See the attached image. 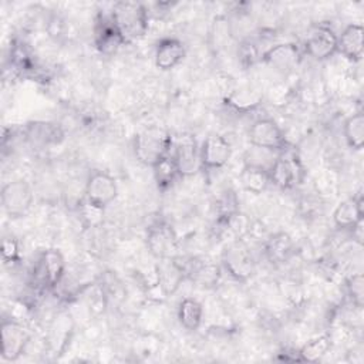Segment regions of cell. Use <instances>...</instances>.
<instances>
[{"instance_id":"cell-1","label":"cell","mask_w":364,"mask_h":364,"mask_svg":"<svg viewBox=\"0 0 364 364\" xmlns=\"http://www.w3.org/2000/svg\"><path fill=\"white\" fill-rule=\"evenodd\" d=\"M109 17L125 43L138 40L148 31V10L139 1H117Z\"/></svg>"},{"instance_id":"cell-2","label":"cell","mask_w":364,"mask_h":364,"mask_svg":"<svg viewBox=\"0 0 364 364\" xmlns=\"http://www.w3.org/2000/svg\"><path fill=\"white\" fill-rule=\"evenodd\" d=\"M173 136L161 127H148L134 138V154L136 159L148 166L156 164L172 151Z\"/></svg>"},{"instance_id":"cell-3","label":"cell","mask_w":364,"mask_h":364,"mask_svg":"<svg viewBox=\"0 0 364 364\" xmlns=\"http://www.w3.org/2000/svg\"><path fill=\"white\" fill-rule=\"evenodd\" d=\"M270 182L282 189H293L304 181V166L300 158L289 148L279 152L269 168Z\"/></svg>"},{"instance_id":"cell-4","label":"cell","mask_w":364,"mask_h":364,"mask_svg":"<svg viewBox=\"0 0 364 364\" xmlns=\"http://www.w3.org/2000/svg\"><path fill=\"white\" fill-rule=\"evenodd\" d=\"M247 138L249 142L259 149L282 152L290 148L283 129L272 118L256 119L249 128Z\"/></svg>"},{"instance_id":"cell-5","label":"cell","mask_w":364,"mask_h":364,"mask_svg":"<svg viewBox=\"0 0 364 364\" xmlns=\"http://www.w3.org/2000/svg\"><path fill=\"white\" fill-rule=\"evenodd\" d=\"M146 246L158 260L178 256V236L173 228L165 220H155L146 230Z\"/></svg>"},{"instance_id":"cell-6","label":"cell","mask_w":364,"mask_h":364,"mask_svg":"<svg viewBox=\"0 0 364 364\" xmlns=\"http://www.w3.org/2000/svg\"><path fill=\"white\" fill-rule=\"evenodd\" d=\"M33 191L24 179H14L1 188V205L10 218H21L27 215L33 205Z\"/></svg>"},{"instance_id":"cell-7","label":"cell","mask_w":364,"mask_h":364,"mask_svg":"<svg viewBox=\"0 0 364 364\" xmlns=\"http://www.w3.org/2000/svg\"><path fill=\"white\" fill-rule=\"evenodd\" d=\"M65 273V260L60 250H44L34 267V280L43 289H55Z\"/></svg>"},{"instance_id":"cell-8","label":"cell","mask_w":364,"mask_h":364,"mask_svg":"<svg viewBox=\"0 0 364 364\" xmlns=\"http://www.w3.org/2000/svg\"><path fill=\"white\" fill-rule=\"evenodd\" d=\"M171 155L176 162L181 178L192 176L202 169L198 142L191 134H181L179 136L173 138Z\"/></svg>"},{"instance_id":"cell-9","label":"cell","mask_w":364,"mask_h":364,"mask_svg":"<svg viewBox=\"0 0 364 364\" xmlns=\"http://www.w3.org/2000/svg\"><path fill=\"white\" fill-rule=\"evenodd\" d=\"M222 263L226 272L240 282L247 280L255 273V259L242 240H236L226 247L222 256Z\"/></svg>"},{"instance_id":"cell-10","label":"cell","mask_w":364,"mask_h":364,"mask_svg":"<svg viewBox=\"0 0 364 364\" xmlns=\"http://www.w3.org/2000/svg\"><path fill=\"white\" fill-rule=\"evenodd\" d=\"M84 195L90 203L104 209L111 202H114L118 195L117 181L107 172L95 171L88 176L85 182Z\"/></svg>"},{"instance_id":"cell-11","label":"cell","mask_w":364,"mask_h":364,"mask_svg":"<svg viewBox=\"0 0 364 364\" xmlns=\"http://www.w3.org/2000/svg\"><path fill=\"white\" fill-rule=\"evenodd\" d=\"M30 341L27 328L14 320H3L1 323V358L16 361L26 350Z\"/></svg>"},{"instance_id":"cell-12","label":"cell","mask_w":364,"mask_h":364,"mask_svg":"<svg viewBox=\"0 0 364 364\" xmlns=\"http://www.w3.org/2000/svg\"><path fill=\"white\" fill-rule=\"evenodd\" d=\"M199 156L202 169H220L229 162L232 156V145L225 136L212 134L202 142L199 148Z\"/></svg>"},{"instance_id":"cell-13","label":"cell","mask_w":364,"mask_h":364,"mask_svg":"<svg viewBox=\"0 0 364 364\" xmlns=\"http://www.w3.org/2000/svg\"><path fill=\"white\" fill-rule=\"evenodd\" d=\"M304 51L317 61H324L337 53V34L330 26L314 27L304 41Z\"/></svg>"},{"instance_id":"cell-14","label":"cell","mask_w":364,"mask_h":364,"mask_svg":"<svg viewBox=\"0 0 364 364\" xmlns=\"http://www.w3.org/2000/svg\"><path fill=\"white\" fill-rule=\"evenodd\" d=\"M262 60L276 70L287 71L300 63L301 50L296 43H280L267 48L262 54Z\"/></svg>"},{"instance_id":"cell-15","label":"cell","mask_w":364,"mask_h":364,"mask_svg":"<svg viewBox=\"0 0 364 364\" xmlns=\"http://www.w3.org/2000/svg\"><path fill=\"white\" fill-rule=\"evenodd\" d=\"M179 263L182 266L185 279H191L192 282L200 284V286H213L218 283L220 277V270L216 264L198 259V257H189V259H179Z\"/></svg>"},{"instance_id":"cell-16","label":"cell","mask_w":364,"mask_h":364,"mask_svg":"<svg viewBox=\"0 0 364 364\" xmlns=\"http://www.w3.org/2000/svg\"><path fill=\"white\" fill-rule=\"evenodd\" d=\"M186 54L185 44L176 37H165L155 47V65L162 71L175 68Z\"/></svg>"},{"instance_id":"cell-17","label":"cell","mask_w":364,"mask_h":364,"mask_svg":"<svg viewBox=\"0 0 364 364\" xmlns=\"http://www.w3.org/2000/svg\"><path fill=\"white\" fill-rule=\"evenodd\" d=\"M363 196L355 195L344 199L337 205L333 212V222L338 229L351 230L360 222H363Z\"/></svg>"},{"instance_id":"cell-18","label":"cell","mask_w":364,"mask_h":364,"mask_svg":"<svg viewBox=\"0 0 364 364\" xmlns=\"http://www.w3.org/2000/svg\"><path fill=\"white\" fill-rule=\"evenodd\" d=\"M364 50V28L361 24H348L337 36V53L347 60L360 61Z\"/></svg>"},{"instance_id":"cell-19","label":"cell","mask_w":364,"mask_h":364,"mask_svg":"<svg viewBox=\"0 0 364 364\" xmlns=\"http://www.w3.org/2000/svg\"><path fill=\"white\" fill-rule=\"evenodd\" d=\"M264 256L272 264H283L294 255V242L286 232H276L264 242Z\"/></svg>"},{"instance_id":"cell-20","label":"cell","mask_w":364,"mask_h":364,"mask_svg":"<svg viewBox=\"0 0 364 364\" xmlns=\"http://www.w3.org/2000/svg\"><path fill=\"white\" fill-rule=\"evenodd\" d=\"M95 47L101 54L111 55L125 44L121 34L111 21V17L101 18L95 27Z\"/></svg>"},{"instance_id":"cell-21","label":"cell","mask_w":364,"mask_h":364,"mask_svg":"<svg viewBox=\"0 0 364 364\" xmlns=\"http://www.w3.org/2000/svg\"><path fill=\"white\" fill-rule=\"evenodd\" d=\"M239 179L243 189L255 195L264 192L272 183L269 168H264L257 164H245V166L240 171Z\"/></svg>"},{"instance_id":"cell-22","label":"cell","mask_w":364,"mask_h":364,"mask_svg":"<svg viewBox=\"0 0 364 364\" xmlns=\"http://www.w3.org/2000/svg\"><path fill=\"white\" fill-rule=\"evenodd\" d=\"M26 135L33 144L46 146L60 144L64 138V132L57 124L46 121H36L27 124Z\"/></svg>"},{"instance_id":"cell-23","label":"cell","mask_w":364,"mask_h":364,"mask_svg":"<svg viewBox=\"0 0 364 364\" xmlns=\"http://www.w3.org/2000/svg\"><path fill=\"white\" fill-rule=\"evenodd\" d=\"M203 318L202 304L192 297H186L179 303L178 320L185 330L195 331L199 328Z\"/></svg>"},{"instance_id":"cell-24","label":"cell","mask_w":364,"mask_h":364,"mask_svg":"<svg viewBox=\"0 0 364 364\" xmlns=\"http://www.w3.org/2000/svg\"><path fill=\"white\" fill-rule=\"evenodd\" d=\"M151 168H152L154 178H155V182H156L159 189L171 188L173 185V182L178 178H181V173H179V169L176 166V162H175V159H173V156L171 154L164 156V158H161Z\"/></svg>"},{"instance_id":"cell-25","label":"cell","mask_w":364,"mask_h":364,"mask_svg":"<svg viewBox=\"0 0 364 364\" xmlns=\"http://www.w3.org/2000/svg\"><path fill=\"white\" fill-rule=\"evenodd\" d=\"M333 347V340L328 334H321L317 336L311 340H309L297 353L300 361H309V363H316L320 361L324 355L330 353Z\"/></svg>"},{"instance_id":"cell-26","label":"cell","mask_w":364,"mask_h":364,"mask_svg":"<svg viewBox=\"0 0 364 364\" xmlns=\"http://www.w3.org/2000/svg\"><path fill=\"white\" fill-rule=\"evenodd\" d=\"M343 134L347 145L354 151H361L364 145V115L355 112L350 115L343 125Z\"/></svg>"},{"instance_id":"cell-27","label":"cell","mask_w":364,"mask_h":364,"mask_svg":"<svg viewBox=\"0 0 364 364\" xmlns=\"http://www.w3.org/2000/svg\"><path fill=\"white\" fill-rule=\"evenodd\" d=\"M259 101L260 98L252 90H236L226 98V104L237 111L252 109L259 104Z\"/></svg>"},{"instance_id":"cell-28","label":"cell","mask_w":364,"mask_h":364,"mask_svg":"<svg viewBox=\"0 0 364 364\" xmlns=\"http://www.w3.org/2000/svg\"><path fill=\"white\" fill-rule=\"evenodd\" d=\"M346 291L353 306L361 309L364 304V279L361 273H355L347 279Z\"/></svg>"},{"instance_id":"cell-29","label":"cell","mask_w":364,"mask_h":364,"mask_svg":"<svg viewBox=\"0 0 364 364\" xmlns=\"http://www.w3.org/2000/svg\"><path fill=\"white\" fill-rule=\"evenodd\" d=\"M1 255H3L4 262H14L18 259V246L13 237L3 240Z\"/></svg>"},{"instance_id":"cell-30","label":"cell","mask_w":364,"mask_h":364,"mask_svg":"<svg viewBox=\"0 0 364 364\" xmlns=\"http://www.w3.org/2000/svg\"><path fill=\"white\" fill-rule=\"evenodd\" d=\"M239 57H240V61L245 67L247 65H252L256 60H257V50L255 47V44L252 43H246L242 46L240 51H239Z\"/></svg>"}]
</instances>
